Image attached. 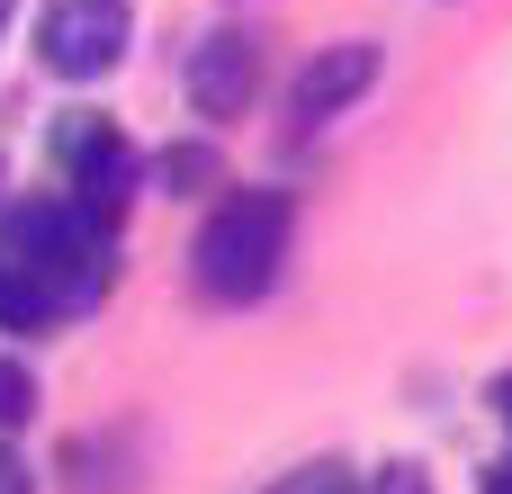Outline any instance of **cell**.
Wrapping results in <instances>:
<instances>
[{"instance_id":"1","label":"cell","mask_w":512,"mask_h":494,"mask_svg":"<svg viewBox=\"0 0 512 494\" xmlns=\"http://www.w3.org/2000/svg\"><path fill=\"white\" fill-rule=\"evenodd\" d=\"M99 297H108V225H90L72 198L0 207V333H45Z\"/></svg>"},{"instance_id":"2","label":"cell","mask_w":512,"mask_h":494,"mask_svg":"<svg viewBox=\"0 0 512 494\" xmlns=\"http://www.w3.org/2000/svg\"><path fill=\"white\" fill-rule=\"evenodd\" d=\"M288 198L279 189H234L207 225H198V243H189V270H198V288L216 297V306H252L270 279H279V261H288Z\"/></svg>"},{"instance_id":"3","label":"cell","mask_w":512,"mask_h":494,"mask_svg":"<svg viewBox=\"0 0 512 494\" xmlns=\"http://www.w3.org/2000/svg\"><path fill=\"white\" fill-rule=\"evenodd\" d=\"M135 36V9L126 0H45L36 18V63L54 81H99Z\"/></svg>"},{"instance_id":"4","label":"cell","mask_w":512,"mask_h":494,"mask_svg":"<svg viewBox=\"0 0 512 494\" xmlns=\"http://www.w3.org/2000/svg\"><path fill=\"white\" fill-rule=\"evenodd\" d=\"M54 162H63V189L90 225H117L126 189H135V144L108 126V117H63L54 126Z\"/></svg>"},{"instance_id":"5","label":"cell","mask_w":512,"mask_h":494,"mask_svg":"<svg viewBox=\"0 0 512 494\" xmlns=\"http://www.w3.org/2000/svg\"><path fill=\"white\" fill-rule=\"evenodd\" d=\"M252 90H261V45H252V36H207V45L189 54V99H198V117H243Z\"/></svg>"},{"instance_id":"6","label":"cell","mask_w":512,"mask_h":494,"mask_svg":"<svg viewBox=\"0 0 512 494\" xmlns=\"http://www.w3.org/2000/svg\"><path fill=\"white\" fill-rule=\"evenodd\" d=\"M369 81H378V45H360V36H351V45H324V54L297 72L288 108H297V126H324V117H342Z\"/></svg>"},{"instance_id":"7","label":"cell","mask_w":512,"mask_h":494,"mask_svg":"<svg viewBox=\"0 0 512 494\" xmlns=\"http://www.w3.org/2000/svg\"><path fill=\"white\" fill-rule=\"evenodd\" d=\"M36 414V378H27V360H0V432H18Z\"/></svg>"},{"instance_id":"8","label":"cell","mask_w":512,"mask_h":494,"mask_svg":"<svg viewBox=\"0 0 512 494\" xmlns=\"http://www.w3.org/2000/svg\"><path fill=\"white\" fill-rule=\"evenodd\" d=\"M270 494H360V486H351L342 468H297V477H279Z\"/></svg>"},{"instance_id":"9","label":"cell","mask_w":512,"mask_h":494,"mask_svg":"<svg viewBox=\"0 0 512 494\" xmlns=\"http://www.w3.org/2000/svg\"><path fill=\"white\" fill-rule=\"evenodd\" d=\"M162 180L189 189V180H216V162H207V153H162Z\"/></svg>"},{"instance_id":"10","label":"cell","mask_w":512,"mask_h":494,"mask_svg":"<svg viewBox=\"0 0 512 494\" xmlns=\"http://www.w3.org/2000/svg\"><path fill=\"white\" fill-rule=\"evenodd\" d=\"M0 494H36V486H27V468H18L9 450H0Z\"/></svg>"},{"instance_id":"11","label":"cell","mask_w":512,"mask_h":494,"mask_svg":"<svg viewBox=\"0 0 512 494\" xmlns=\"http://www.w3.org/2000/svg\"><path fill=\"white\" fill-rule=\"evenodd\" d=\"M486 494H512V468H495V477H486Z\"/></svg>"},{"instance_id":"12","label":"cell","mask_w":512,"mask_h":494,"mask_svg":"<svg viewBox=\"0 0 512 494\" xmlns=\"http://www.w3.org/2000/svg\"><path fill=\"white\" fill-rule=\"evenodd\" d=\"M495 405H504V423H512V378H504V387H495Z\"/></svg>"},{"instance_id":"13","label":"cell","mask_w":512,"mask_h":494,"mask_svg":"<svg viewBox=\"0 0 512 494\" xmlns=\"http://www.w3.org/2000/svg\"><path fill=\"white\" fill-rule=\"evenodd\" d=\"M9 9H18V0H0V27H9Z\"/></svg>"}]
</instances>
